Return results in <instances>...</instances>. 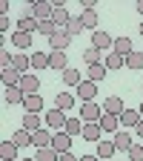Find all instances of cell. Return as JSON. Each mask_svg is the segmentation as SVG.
<instances>
[{"label": "cell", "mask_w": 143, "mask_h": 161, "mask_svg": "<svg viewBox=\"0 0 143 161\" xmlns=\"http://www.w3.org/2000/svg\"><path fill=\"white\" fill-rule=\"evenodd\" d=\"M94 3H97V0H83L80 6H83V12H86V9H94Z\"/></svg>", "instance_id": "44"}, {"label": "cell", "mask_w": 143, "mask_h": 161, "mask_svg": "<svg viewBox=\"0 0 143 161\" xmlns=\"http://www.w3.org/2000/svg\"><path fill=\"white\" fill-rule=\"evenodd\" d=\"M140 121H143L140 109H123L120 112V127H137Z\"/></svg>", "instance_id": "18"}, {"label": "cell", "mask_w": 143, "mask_h": 161, "mask_svg": "<svg viewBox=\"0 0 143 161\" xmlns=\"http://www.w3.org/2000/svg\"><path fill=\"white\" fill-rule=\"evenodd\" d=\"M135 132H137V138H140V141H143V121H140V124H137V127H135Z\"/></svg>", "instance_id": "45"}, {"label": "cell", "mask_w": 143, "mask_h": 161, "mask_svg": "<svg viewBox=\"0 0 143 161\" xmlns=\"http://www.w3.org/2000/svg\"><path fill=\"white\" fill-rule=\"evenodd\" d=\"M52 20H54L57 29H66L69 20H72V14H69V9H66L63 3H54V14H52Z\"/></svg>", "instance_id": "12"}, {"label": "cell", "mask_w": 143, "mask_h": 161, "mask_svg": "<svg viewBox=\"0 0 143 161\" xmlns=\"http://www.w3.org/2000/svg\"><path fill=\"white\" fill-rule=\"evenodd\" d=\"M83 60H86L89 66L103 64V52H100V49H94V46H89V49H83Z\"/></svg>", "instance_id": "33"}, {"label": "cell", "mask_w": 143, "mask_h": 161, "mask_svg": "<svg viewBox=\"0 0 143 161\" xmlns=\"http://www.w3.org/2000/svg\"><path fill=\"white\" fill-rule=\"evenodd\" d=\"M80 161H100L97 155H80Z\"/></svg>", "instance_id": "46"}, {"label": "cell", "mask_w": 143, "mask_h": 161, "mask_svg": "<svg viewBox=\"0 0 143 161\" xmlns=\"http://www.w3.org/2000/svg\"><path fill=\"white\" fill-rule=\"evenodd\" d=\"M69 43H72V35H69L66 29H57V32L49 37V49H52V52H66Z\"/></svg>", "instance_id": "3"}, {"label": "cell", "mask_w": 143, "mask_h": 161, "mask_svg": "<svg viewBox=\"0 0 143 161\" xmlns=\"http://www.w3.org/2000/svg\"><path fill=\"white\" fill-rule=\"evenodd\" d=\"M43 37H52L54 32H57V26H54V20H40V29H37Z\"/></svg>", "instance_id": "39"}, {"label": "cell", "mask_w": 143, "mask_h": 161, "mask_svg": "<svg viewBox=\"0 0 143 161\" xmlns=\"http://www.w3.org/2000/svg\"><path fill=\"white\" fill-rule=\"evenodd\" d=\"M23 109L26 112H43V98H40V95H26Z\"/></svg>", "instance_id": "30"}, {"label": "cell", "mask_w": 143, "mask_h": 161, "mask_svg": "<svg viewBox=\"0 0 143 161\" xmlns=\"http://www.w3.org/2000/svg\"><path fill=\"white\" fill-rule=\"evenodd\" d=\"M20 89H23L26 95H37V89H40V78L37 75H32V72H26L23 78H20V84H17Z\"/></svg>", "instance_id": "9"}, {"label": "cell", "mask_w": 143, "mask_h": 161, "mask_svg": "<svg viewBox=\"0 0 143 161\" xmlns=\"http://www.w3.org/2000/svg\"><path fill=\"white\" fill-rule=\"evenodd\" d=\"M23 161H37V158H23Z\"/></svg>", "instance_id": "48"}, {"label": "cell", "mask_w": 143, "mask_h": 161, "mask_svg": "<svg viewBox=\"0 0 143 161\" xmlns=\"http://www.w3.org/2000/svg\"><path fill=\"white\" fill-rule=\"evenodd\" d=\"M126 66H129L132 72L143 69V52H140V49H132V52L126 55Z\"/></svg>", "instance_id": "29"}, {"label": "cell", "mask_w": 143, "mask_h": 161, "mask_svg": "<svg viewBox=\"0 0 143 161\" xmlns=\"http://www.w3.org/2000/svg\"><path fill=\"white\" fill-rule=\"evenodd\" d=\"M83 29H86V26H83V20H80V17H72V20H69V26H66V32H69L72 37H77Z\"/></svg>", "instance_id": "38"}, {"label": "cell", "mask_w": 143, "mask_h": 161, "mask_svg": "<svg viewBox=\"0 0 143 161\" xmlns=\"http://www.w3.org/2000/svg\"><path fill=\"white\" fill-rule=\"evenodd\" d=\"M12 60H14V55L9 49H0V64H3V69H12Z\"/></svg>", "instance_id": "41"}, {"label": "cell", "mask_w": 143, "mask_h": 161, "mask_svg": "<svg viewBox=\"0 0 143 161\" xmlns=\"http://www.w3.org/2000/svg\"><path fill=\"white\" fill-rule=\"evenodd\" d=\"M140 35H143V23H140Z\"/></svg>", "instance_id": "50"}, {"label": "cell", "mask_w": 143, "mask_h": 161, "mask_svg": "<svg viewBox=\"0 0 143 161\" xmlns=\"http://www.w3.org/2000/svg\"><path fill=\"white\" fill-rule=\"evenodd\" d=\"M43 118H46V127H49L52 132L66 130V121H69V118H66V112H63V109H57V107H52V109H49Z\"/></svg>", "instance_id": "2"}, {"label": "cell", "mask_w": 143, "mask_h": 161, "mask_svg": "<svg viewBox=\"0 0 143 161\" xmlns=\"http://www.w3.org/2000/svg\"><path fill=\"white\" fill-rule=\"evenodd\" d=\"M17 144H14V141H3V144H0V158H3V161H17Z\"/></svg>", "instance_id": "24"}, {"label": "cell", "mask_w": 143, "mask_h": 161, "mask_svg": "<svg viewBox=\"0 0 143 161\" xmlns=\"http://www.w3.org/2000/svg\"><path fill=\"white\" fill-rule=\"evenodd\" d=\"M80 138H86V141H100L103 138V130H100V124L94 121V124H83V135Z\"/></svg>", "instance_id": "27"}, {"label": "cell", "mask_w": 143, "mask_h": 161, "mask_svg": "<svg viewBox=\"0 0 143 161\" xmlns=\"http://www.w3.org/2000/svg\"><path fill=\"white\" fill-rule=\"evenodd\" d=\"M12 46H17V49H32V46H34V37H32L29 32L14 29V32H12Z\"/></svg>", "instance_id": "13"}, {"label": "cell", "mask_w": 143, "mask_h": 161, "mask_svg": "<svg viewBox=\"0 0 143 161\" xmlns=\"http://www.w3.org/2000/svg\"><path fill=\"white\" fill-rule=\"evenodd\" d=\"M12 29V20H9V14H0V32H9Z\"/></svg>", "instance_id": "42"}, {"label": "cell", "mask_w": 143, "mask_h": 161, "mask_svg": "<svg viewBox=\"0 0 143 161\" xmlns=\"http://www.w3.org/2000/svg\"><path fill=\"white\" fill-rule=\"evenodd\" d=\"M80 20H83V26H86L89 32H97V12H94V9L80 12Z\"/></svg>", "instance_id": "31"}, {"label": "cell", "mask_w": 143, "mask_h": 161, "mask_svg": "<svg viewBox=\"0 0 143 161\" xmlns=\"http://www.w3.org/2000/svg\"><path fill=\"white\" fill-rule=\"evenodd\" d=\"M126 107H123V98L120 95H109L106 101H103V112H109V115H120Z\"/></svg>", "instance_id": "16"}, {"label": "cell", "mask_w": 143, "mask_h": 161, "mask_svg": "<svg viewBox=\"0 0 143 161\" xmlns=\"http://www.w3.org/2000/svg\"><path fill=\"white\" fill-rule=\"evenodd\" d=\"M132 49H135V46H132V40H129L126 35L115 37V46H112V52H117V55H123V58H126V55H129Z\"/></svg>", "instance_id": "28"}, {"label": "cell", "mask_w": 143, "mask_h": 161, "mask_svg": "<svg viewBox=\"0 0 143 161\" xmlns=\"http://www.w3.org/2000/svg\"><path fill=\"white\" fill-rule=\"evenodd\" d=\"M57 155H60V153H54L52 147H40L34 158H37V161H57Z\"/></svg>", "instance_id": "37"}, {"label": "cell", "mask_w": 143, "mask_h": 161, "mask_svg": "<svg viewBox=\"0 0 143 161\" xmlns=\"http://www.w3.org/2000/svg\"><path fill=\"white\" fill-rule=\"evenodd\" d=\"M92 46H94V49H100V52H103V49H109V52H112L115 37H112L106 29H97V32H92Z\"/></svg>", "instance_id": "4"}, {"label": "cell", "mask_w": 143, "mask_h": 161, "mask_svg": "<svg viewBox=\"0 0 143 161\" xmlns=\"http://www.w3.org/2000/svg\"><path fill=\"white\" fill-rule=\"evenodd\" d=\"M0 78H3V84H6V86H17L23 75H20L17 69H3V72H0Z\"/></svg>", "instance_id": "34"}, {"label": "cell", "mask_w": 143, "mask_h": 161, "mask_svg": "<svg viewBox=\"0 0 143 161\" xmlns=\"http://www.w3.org/2000/svg\"><path fill=\"white\" fill-rule=\"evenodd\" d=\"M52 138H54L52 130H37V132L32 135V144H34V150H40V147H52Z\"/></svg>", "instance_id": "17"}, {"label": "cell", "mask_w": 143, "mask_h": 161, "mask_svg": "<svg viewBox=\"0 0 143 161\" xmlns=\"http://www.w3.org/2000/svg\"><path fill=\"white\" fill-rule=\"evenodd\" d=\"M17 29H20V32H29V35H34V32L40 29V20H37V17H29V14H23V17L17 20Z\"/></svg>", "instance_id": "21"}, {"label": "cell", "mask_w": 143, "mask_h": 161, "mask_svg": "<svg viewBox=\"0 0 143 161\" xmlns=\"http://www.w3.org/2000/svg\"><path fill=\"white\" fill-rule=\"evenodd\" d=\"M29 17H37V20H52L54 14V3H49V0H34V3L26 9Z\"/></svg>", "instance_id": "1"}, {"label": "cell", "mask_w": 143, "mask_h": 161, "mask_svg": "<svg viewBox=\"0 0 143 161\" xmlns=\"http://www.w3.org/2000/svg\"><path fill=\"white\" fill-rule=\"evenodd\" d=\"M57 161H80V158H74L72 153H60V155H57Z\"/></svg>", "instance_id": "43"}, {"label": "cell", "mask_w": 143, "mask_h": 161, "mask_svg": "<svg viewBox=\"0 0 143 161\" xmlns=\"http://www.w3.org/2000/svg\"><path fill=\"white\" fill-rule=\"evenodd\" d=\"M32 66V55H23V52H17L14 60H12V69H17L20 75H26V69Z\"/></svg>", "instance_id": "26"}, {"label": "cell", "mask_w": 143, "mask_h": 161, "mask_svg": "<svg viewBox=\"0 0 143 161\" xmlns=\"http://www.w3.org/2000/svg\"><path fill=\"white\" fill-rule=\"evenodd\" d=\"M83 75H80V69H74V66H69L66 72H63V84L66 86H80V84H83Z\"/></svg>", "instance_id": "23"}, {"label": "cell", "mask_w": 143, "mask_h": 161, "mask_svg": "<svg viewBox=\"0 0 143 161\" xmlns=\"http://www.w3.org/2000/svg\"><path fill=\"white\" fill-rule=\"evenodd\" d=\"M3 101H6V104L9 107H23V101H26V92L23 89H20V86H6V92H3Z\"/></svg>", "instance_id": "8"}, {"label": "cell", "mask_w": 143, "mask_h": 161, "mask_svg": "<svg viewBox=\"0 0 143 161\" xmlns=\"http://www.w3.org/2000/svg\"><path fill=\"white\" fill-rule=\"evenodd\" d=\"M126 161H129V158H126Z\"/></svg>", "instance_id": "52"}, {"label": "cell", "mask_w": 143, "mask_h": 161, "mask_svg": "<svg viewBox=\"0 0 143 161\" xmlns=\"http://www.w3.org/2000/svg\"><path fill=\"white\" fill-rule=\"evenodd\" d=\"M49 69H54V72H60V75H63V72L69 69L66 52H49Z\"/></svg>", "instance_id": "10"}, {"label": "cell", "mask_w": 143, "mask_h": 161, "mask_svg": "<svg viewBox=\"0 0 143 161\" xmlns=\"http://www.w3.org/2000/svg\"><path fill=\"white\" fill-rule=\"evenodd\" d=\"M137 12H140V14H143V0H137Z\"/></svg>", "instance_id": "47"}, {"label": "cell", "mask_w": 143, "mask_h": 161, "mask_svg": "<svg viewBox=\"0 0 143 161\" xmlns=\"http://www.w3.org/2000/svg\"><path fill=\"white\" fill-rule=\"evenodd\" d=\"M115 153H117L115 141H97V153H94V155H97L100 161H109V158H112Z\"/></svg>", "instance_id": "20"}, {"label": "cell", "mask_w": 143, "mask_h": 161, "mask_svg": "<svg viewBox=\"0 0 143 161\" xmlns=\"http://www.w3.org/2000/svg\"><path fill=\"white\" fill-rule=\"evenodd\" d=\"M137 109H140V115H143V104H140V107H137Z\"/></svg>", "instance_id": "49"}, {"label": "cell", "mask_w": 143, "mask_h": 161, "mask_svg": "<svg viewBox=\"0 0 143 161\" xmlns=\"http://www.w3.org/2000/svg\"><path fill=\"white\" fill-rule=\"evenodd\" d=\"M140 89H143V86H140Z\"/></svg>", "instance_id": "51"}, {"label": "cell", "mask_w": 143, "mask_h": 161, "mask_svg": "<svg viewBox=\"0 0 143 161\" xmlns=\"http://www.w3.org/2000/svg\"><path fill=\"white\" fill-rule=\"evenodd\" d=\"M43 124H46V118L40 115V112H26V115H23V130H29L32 135H34L37 130H43Z\"/></svg>", "instance_id": "7"}, {"label": "cell", "mask_w": 143, "mask_h": 161, "mask_svg": "<svg viewBox=\"0 0 143 161\" xmlns=\"http://www.w3.org/2000/svg\"><path fill=\"white\" fill-rule=\"evenodd\" d=\"M106 64H94V66H89L86 69V80H94V84H100V80H103L106 78Z\"/></svg>", "instance_id": "25"}, {"label": "cell", "mask_w": 143, "mask_h": 161, "mask_svg": "<svg viewBox=\"0 0 143 161\" xmlns=\"http://www.w3.org/2000/svg\"><path fill=\"white\" fill-rule=\"evenodd\" d=\"M103 64H106L109 72H115V69H123V66H126V58H123V55H117V52H106Z\"/></svg>", "instance_id": "19"}, {"label": "cell", "mask_w": 143, "mask_h": 161, "mask_svg": "<svg viewBox=\"0 0 143 161\" xmlns=\"http://www.w3.org/2000/svg\"><path fill=\"white\" fill-rule=\"evenodd\" d=\"M112 141H115V147H117V153H129V147L135 144V138L126 132V130H117L115 135H112Z\"/></svg>", "instance_id": "11"}, {"label": "cell", "mask_w": 143, "mask_h": 161, "mask_svg": "<svg viewBox=\"0 0 143 161\" xmlns=\"http://www.w3.org/2000/svg\"><path fill=\"white\" fill-rule=\"evenodd\" d=\"M97 124H100V130H103V132H112V135H115V132L120 130V115H109V112H103Z\"/></svg>", "instance_id": "14"}, {"label": "cell", "mask_w": 143, "mask_h": 161, "mask_svg": "<svg viewBox=\"0 0 143 161\" xmlns=\"http://www.w3.org/2000/svg\"><path fill=\"white\" fill-rule=\"evenodd\" d=\"M72 135L66 132V130H60V132H54V138H52V150L54 153H72Z\"/></svg>", "instance_id": "5"}, {"label": "cell", "mask_w": 143, "mask_h": 161, "mask_svg": "<svg viewBox=\"0 0 143 161\" xmlns=\"http://www.w3.org/2000/svg\"><path fill=\"white\" fill-rule=\"evenodd\" d=\"M54 107L63 109V112H69V109L74 107V95H72V92H57V95H54Z\"/></svg>", "instance_id": "22"}, {"label": "cell", "mask_w": 143, "mask_h": 161, "mask_svg": "<svg viewBox=\"0 0 143 161\" xmlns=\"http://www.w3.org/2000/svg\"><path fill=\"white\" fill-rule=\"evenodd\" d=\"M126 158L129 161H143V144H132L129 153H126Z\"/></svg>", "instance_id": "40"}, {"label": "cell", "mask_w": 143, "mask_h": 161, "mask_svg": "<svg viewBox=\"0 0 143 161\" xmlns=\"http://www.w3.org/2000/svg\"><path fill=\"white\" fill-rule=\"evenodd\" d=\"M74 95H80V101H83V104H89V101H94V95H97V84H94V80H83V84L77 86Z\"/></svg>", "instance_id": "15"}, {"label": "cell", "mask_w": 143, "mask_h": 161, "mask_svg": "<svg viewBox=\"0 0 143 161\" xmlns=\"http://www.w3.org/2000/svg\"><path fill=\"white\" fill-rule=\"evenodd\" d=\"M66 132L74 138V135H83V118H69L66 121Z\"/></svg>", "instance_id": "36"}, {"label": "cell", "mask_w": 143, "mask_h": 161, "mask_svg": "<svg viewBox=\"0 0 143 161\" xmlns=\"http://www.w3.org/2000/svg\"><path fill=\"white\" fill-rule=\"evenodd\" d=\"M32 66H34V69H49V52L34 49V52H32Z\"/></svg>", "instance_id": "32"}, {"label": "cell", "mask_w": 143, "mask_h": 161, "mask_svg": "<svg viewBox=\"0 0 143 161\" xmlns=\"http://www.w3.org/2000/svg\"><path fill=\"white\" fill-rule=\"evenodd\" d=\"M100 115H103V109H100L94 101H89V104L80 107V118H83V124H94V121H100Z\"/></svg>", "instance_id": "6"}, {"label": "cell", "mask_w": 143, "mask_h": 161, "mask_svg": "<svg viewBox=\"0 0 143 161\" xmlns=\"http://www.w3.org/2000/svg\"><path fill=\"white\" fill-rule=\"evenodd\" d=\"M12 141H14V144H17V147H29V144H32V132H29V130H23V127H20V130H17L14 135H12Z\"/></svg>", "instance_id": "35"}]
</instances>
